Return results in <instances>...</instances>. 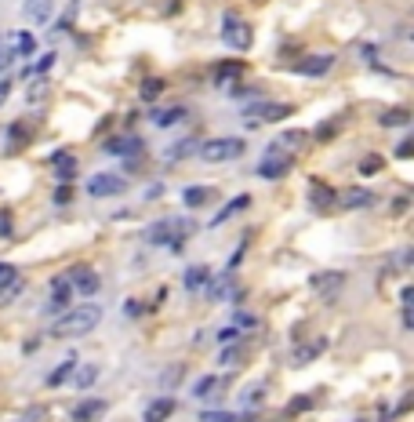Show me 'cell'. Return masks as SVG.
Instances as JSON below:
<instances>
[{
    "instance_id": "1",
    "label": "cell",
    "mask_w": 414,
    "mask_h": 422,
    "mask_svg": "<svg viewBox=\"0 0 414 422\" xmlns=\"http://www.w3.org/2000/svg\"><path fill=\"white\" fill-rule=\"evenodd\" d=\"M98 321H102V309H98L95 302L73 306V309H65V313H62V321L55 324V335H58V339H80V335L95 331Z\"/></svg>"
},
{
    "instance_id": "2",
    "label": "cell",
    "mask_w": 414,
    "mask_h": 422,
    "mask_svg": "<svg viewBox=\"0 0 414 422\" xmlns=\"http://www.w3.org/2000/svg\"><path fill=\"white\" fill-rule=\"evenodd\" d=\"M193 229L196 222L193 219H160V222H153L149 226V244H171V248H182L186 237H193Z\"/></svg>"
},
{
    "instance_id": "3",
    "label": "cell",
    "mask_w": 414,
    "mask_h": 422,
    "mask_svg": "<svg viewBox=\"0 0 414 422\" xmlns=\"http://www.w3.org/2000/svg\"><path fill=\"white\" fill-rule=\"evenodd\" d=\"M244 150H247L244 139H211V142L200 146V157L207 164H226V160H236Z\"/></svg>"
},
{
    "instance_id": "4",
    "label": "cell",
    "mask_w": 414,
    "mask_h": 422,
    "mask_svg": "<svg viewBox=\"0 0 414 422\" xmlns=\"http://www.w3.org/2000/svg\"><path fill=\"white\" fill-rule=\"evenodd\" d=\"M244 117H247V124L251 128H261V124H273V120H287L291 117V106L287 102H254V106H247L244 110Z\"/></svg>"
},
{
    "instance_id": "5",
    "label": "cell",
    "mask_w": 414,
    "mask_h": 422,
    "mask_svg": "<svg viewBox=\"0 0 414 422\" xmlns=\"http://www.w3.org/2000/svg\"><path fill=\"white\" fill-rule=\"evenodd\" d=\"M222 40H226L229 48L247 51V48H251V26H247L240 15H233V11H229V15L222 18Z\"/></svg>"
},
{
    "instance_id": "6",
    "label": "cell",
    "mask_w": 414,
    "mask_h": 422,
    "mask_svg": "<svg viewBox=\"0 0 414 422\" xmlns=\"http://www.w3.org/2000/svg\"><path fill=\"white\" fill-rule=\"evenodd\" d=\"M236 291H240V284L233 277V269H222L218 277H207V284H204V295L211 302H229V299H236Z\"/></svg>"
},
{
    "instance_id": "7",
    "label": "cell",
    "mask_w": 414,
    "mask_h": 422,
    "mask_svg": "<svg viewBox=\"0 0 414 422\" xmlns=\"http://www.w3.org/2000/svg\"><path fill=\"white\" fill-rule=\"evenodd\" d=\"M291 164H295V160H291V153H280V150H273L266 160L258 164V175H261V179H269V182H276V179H283V175L291 172Z\"/></svg>"
},
{
    "instance_id": "8",
    "label": "cell",
    "mask_w": 414,
    "mask_h": 422,
    "mask_svg": "<svg viewBox=\"0 0 414 422\" xmlns=\"http://www.w3.org/2000/svg\"><path fill=\"white\" fill-rule=\"evenodd\" d=\"M124 189H127L124 175H95L91 182H87V193L91 197H117V193H124Z\"/></svg>"
},
{
    "instance_id": "9",
    "label": "cell",
    "mask_w": 414,
    "mask_h": 422,
    "mask_svg": "<svg viewBox=\"0 0 414 422\" xmlns=\"http://www.w3.org/2000/svg\"><path fill=\"white\" fill-rule=\"evenodd\" d=\"M30 26H48L51 15H55V0H26V8H22Z\"/></svg>"
},
{
    "instance_id": "10",
    "label": "cell",
    "mask_w": 414,
    "mask_h": 422,
    "mask_svg": "<svg viewBox=\"0 0 414 422\" xmlns=\"http://www.w3.org/2000/svg\"><path fill=\"white\" fill-rule=\"evenodd\" d=\"M331 66H335L331 55H309V58H302L295 66V73H302V77H327Z\"/></svg>"
},
{
    "instance_id": "11",
    "label": "cell",
    "mask_w": 414,
    "mask_h": 422,
    "mask_svg": "<svg viewBox=\"0 0 414 422\" xmlns=\"http://www.w3.org/2000/svg\"><path fill=\"white\" fill-rule=\"evenodd\" d=\"M338 204H342L345 211L370 207V204H375V193H370V189H363V186H353V189H345V193L338 197Z\"/></svg>"
},
{
    "instance_id": "12",
    "label": "cell",
    "mask_w": 414,
    "mask_h": 422,
    "mask_svg": "<svg viewBox=\"0 0 414 422\" xmlns=\"http://www.w3.org/2000/svg\"><path fill=\"white\" fill-rule=\"evenodd\" d=\"M342 284H345V277H342V273H327V277L320 273V277H313V288H316V291L323 295L327 302H335V299H338Z\"/></svg>"
},
{
    "instance_id": "13",
    "label": "cell",
    "mask_w": 414,
    "mask_h": 422,
    "mask_svg": "<svg viewBox=\"0 0 414 422\" xmlns=\"http://www.w3.org/2000/svg\"><path fill=\"white\" fill-rule=\"evenodd\" d=\"M70 284L80 288L84 295H95V291H98V277H95L87 266H73V269H70Z\"/></svg>"
},
{
    "instance_id": "14",
    "label": "cell",
    "mask_w": 414,
    "mask_h": 422,
    "mask_svg": "<svg viewBox=\"0 0 414 422\" xmlns=\"http://www.w3.org/2000/svg\"><path fill=\"white\" fill-rule=\"evenodd\" d=\"M70 299H73V284L65 281V277H58V281H55V288H51L48 309H51V313H58V309H65V306H70Z\"/></svg>"
},
{
    "instance_id": "15",
    "label": "cell",
    "mask_w": 414,
    "mask_h": 422,
    "mask_svg": "<svg viewBox=\"0 0 414 422\" xmlns=\"http://www.w3.org/2000/svg\"><path fill=\"white\" fill-rule=\"evenodd\" d=\"M102 411H105V400L95 397V400H84V404H77V408H73V418H77V422H95V418H102Z\"/></svg>"
},
{
    "instance_id": "16",
    "label": "cell",
    "mask_w": 414,
    "mask_h": 422,
    "mask_svg": "<svg viewBox=\"0 0 414 422\" xmlns=\"http://www.w3.org/2000/svg\"><path fill=\"white\" fill-rule=\"evenodd\" d=\"M105 150L117 153V157H124V153L135 157V153H142V139H138V135H124V139H113V142L105 146Z\"/></svg>"
},
{
    "instance_id": "17",
    "label": "cell",
    "mask_w": 414,
    "mask_h": 422,
    "mask_svg": "<svg viewBox=\"0 0 414 422\" xmlns=\"http://www.w3.org/2000/svg\"><path fill=\"white\" fill-rule=\"evenodd\" d=\"M327 350V343L323 339H316V343H309V346H302V350H295V357H291V364L295 368H305V364H313L316 357Z\"/></svg>"
},
{
    "instance_id": "18",
    "label": "cell",
    "mask_w": 414,
    "mask_h": 422,
    "mask_svg": "<svg viewBox=\"0 0 414 422\" xmlns=\"http://www.w3.org/2000/svg\"><path fill=\"white\" fill-rule=\"evenodd\" d=\"M309 204H313V211H327L335 204V193L327 189L320 179H313V189H309Z\"/></svg>"
},
{
    "instance_id": "19",
    "label": "cell",
    "mask_w": 414,
    "mask_h": 422,
    "mask_svg": "<svg viewBox=\"0 0 414 422\" xmlns=\"http://www.w3.org/2000/svg\"><path fill=\"white\" fill-rule=\"evenodd\" d=\"M247 204H251V197H247V193L233 197V200H229V204H226V207H222V211H218V215L211 219V226H222V222H229V219H233V215H240V211H244Z\"/></svg>"
},
{
    "instance_id": "20",
    "label": "cell",
    "mask_w": 414,
    "mask_h": 422,
    "mask_svg": "<svg viewBox=\"0 0 414 422\" xmlns=\"http://www.w3.org/2000/svg\"><path fill=\"white\" fill-rule=\"evenodd\" d=\"M73 368H77V357L73 353H65V361L48 375V386H62V383H70V378H73Z\"/></svg>"
},
{
    "instance_id": "21",
    "label": "cell",
    "mask_w": 414,
    "mask_h": 422,
    "mask_svg": "<svg viewBox=\"0 0 414 422\" xmlns=\"http://www.w3.org/2000/svg\"><path fill=\"white\" fill-rule=\"evenodd\" d=\"M171 411H174V400L160 397V400H153V404L145 408V422H164V418H171Z\"/></svg>"
},
{
    "instance_id": "22",
    "label": "cell",
    "mask_w": 414,
    "mask_h": 422,
    "mask_svg": "<svg viewBox=\"0 0 414 422\" xmlns=\"http://www.w3.org/2000/svg\"><path fill=\"white\" fill-rule=\"evenodd\" d=\"M182 200H186V207H200V204H207V200H211V186H189L186 193H182Z\"/></svg>"
},
{
    "instance_id": "23",
    "label": "cell",
    "mask_w": 414,
    "mask_h": 422,
    "mask_svg": "<svg viewBox=\"0 0 414 422\" xmlns=\"http://www.w3.org/2000/svg\"><path fill=\"white\" fill-rule=\"evenodd\" d=\"M378 124H382V128H403V124H410V113L407 110H385L378 117Z\"/></svg>"
},
{
    "instance_id": "24",
    "label": "cell",
    "mask_w": 414,
    "mask_h": 422,
    "mask_svg": "<svg viewBox=\"0 0 414 422\" xmlns=\"http://www.w3.org/2000/svg\"><path fill=\"white\" fill-rule=\"evenodd\" d=\"M207 277H211L207 266H193V269L186 273V288H189V291H200V288L207 284Z\"/></svg>"
},
{
    "instance_id": "25",
    "label": "cell",
    "mask_w": 414,
    "mask_h": 422,
    "mask_svg": "<svg viewBox=\"0 0 414 422\" xmlns=\"http://www.w3.org/2000/svg\"><path fill=\"white\" fill-rule=\"evenodd\" d=\"M73 375H77L73 386H77V390H87V386L98 378V368H95V364H84V368H73Z\"/></svg>"
},
{
    "instance_id": "26",
    "label": "cell",
    "mask_w": 414,
    "mask_h": 422,
    "mask_svg": "<svg viewBox=\"0 0 414 422\" xmlns=\"http://www.w3.org/2000/svg\"><path fill=\"white\" fill-rule=\"evenodd\" d=\"M33 48H37V37L30 30L15 33V55H33Z\"/></svg>"
},
{
    "instance_id": "27",
    "label": "cell",
    "mask_w": 414,
    "mask_h": 422,
    "mask_svg": "<svg viewBox=\"0 0 414 422\" xmlns=\"http://www.w3.org/2000/svg\"><path fill=\"white\" fill-rule=\"evenodd\" d=\"M204 422H254V415H233V411H207Z\"/></svg>"
},
{
    "instance_id": "28",
    "label": "cell",
    "mask_w": 414,
    "mask_h": 422,
    "mask_svg": "<svg viewBox=\"0 0 414 422\" xmlns=\"http://www.w3.org/2000/svg\"><path fill=\"white\" fill-rule=\"evenodd\" d=\"M51 164L58 167V175H65V179H70V175L77 172V160H73L70 153H55V157H51Z\"/></svg>"
},
{
    "instance_id": "29",
    "label": "cell",
    "mask_w": 414,
    "mask_h": 422,
    "mask_svg": "<svg viewBox=\"0 0 414 422\" xmlns=\"http://www.w3.org/2000/svg\"><path fill=\"white\" fill-rule=\"evenodd\" d=\"M11 58H15V48H11V40L0 33V73H4L11 66Z\"/></svg>"
},
{
    "instance_id": "30",
    "label": "cell",
    "mask_w": 414,
    "mask_h": 422,
    "mask_svg": "<svg viewBox=\"0 0 414 422\" xmlns=\"http://www.w3.org/2000/svg\"><path fill=\"white\" fill-rule=\"evenodd\" d=\"M51 66H55V55L48 51V55H44V58L37 62V66H26V77H44V73H48Z\"/></svg>"
},
{
    "instance_id": "31",
    "label": "cell",
    "mask_w": 414,
    "mask_h": 422,
    "mask_svg": "<svg viewBox=\"0 0 414 422\" xmlns=\"http://www.w3.org/2000/svg\"><path fill=\"white\" fill-rule=\"evenodd\" d=\"M182 117H186V110H182V106H174V110H167V113H157V124H160V128H171V124L182 120Z\"/></svg>"
},
{
    "instance_id": "32",
    "label": "cell",
    "mask_w": 414,
    "mask_h": 422,
    "mask_svg": "<svg viewBox=\"0 0 414 422\" xmlns=\"http://www.w3.org/2000/svg\"><path fill=\"white\" fill-rule=\"evenodd\" d=\"M193 393H196V397H211V393H218V378H200Z\"/></svg>"
},
{
    "instance_id": "33",
    "label": "cell",
    "mask_w": 414,
    "mask_h": 422,
    "mask_svg": "<svg viewBox=\"0 0 414 422\" xmlns=\"http://www.w3.org/2000/svg\"><path fill=\"white\" fill-rule=\"evenodd\" d=\"M240 70H244V66H236V62H218V80H229V77H240Z\"/></svg>"
},
{
    "instance_id": "34",
    "label": "cell",
    "mask_w": 414,
    "mask_h": 422,
    "mask_svg": "<svg viewBox=\"0 0 414 422\" xmlns=\"http://www.w3.org/2000/svg\"><path fill=\"white\" fill-rule=\"evenodd\" d=\"M18 277V273H15V266L11 262H0V288H4V284H11Z\"/></svg>"
},
{
    "instance_id": "35",
    "label": "cell",
    "mask_w": 414,
    "mask_h": 422,
    "mask_svg": "<svg viewBox=\"0 0 414 422\" xmlns=\"http://www.w3.org/2000/svg\"><path fill=\"white\" fill-rule=\"evenodd\" d=\"M261 397H266V386H261V383H254V386H251V390L244 393V400H247V404H258Z\"/></svg>"
},
{
    "instance_id": "36",
    "label": "cell",
    "mask_w": 414,
    "mask_h": 422,
    "mask_svg": "<svg viewBox=\"0 0 414 422\" xmlns=\"http://www.w3.org/2000/svg\"><path fill=\"white\" fill-rule=\"evenodd\" d=\"M396 157H400V160H410V157H414V142H410V139H403V142L396 146Z\"/></svg>"
},
{
    "instance_id": "37",
    "label": "cell",
    "mask_w": 414,
    "mask_h": 422,
    "mask_svg": "<svg viewBox=\"0 0 414 422\" xmlns=\"http://www.w3.org/2000/svg\"><path fill=\"white\" fill-rule=\"evenodd\" d=\"M222 364H226V368H236V364H240V353H236V350H226V353H222Z\"/></svg>"
},
{
    "instance_id": "38",
    "label": "cell",
    "mask_w": 414,
    "mask_h": 422,
    "mask_svg": "<svg viewBox=\"0 0 414 422\" xmlns=\"http://www.w3.org/2000/svg\"><path fill=\"white\" fill-rule=\"evenodd\" d=\"M193 146H196L193 139H189V142H179V146H171V157H186V150H193Z\"/></svg>"
},
{
    "instance_id": "39",
    "label": "cell",
    "mask_w": 414,
    "mask_h": 422,
    "mask_svg": "<svg viewBox=\"0 0 414 422\" xmlns=\"http://www.w3.org/2000/svg\"><path fill=\"white\" fill-rule=\"evenodd\" d=\"M40 408H30V411H22V418H15V422H40Z\"/></svg>"
},
{
    "instance_id": "40",
    "label": "cell",
    "mask_w": 414,
    "mask_h": 422,
    "mask_svg": "<svg viewBox=\"0 0 414 422\" xmlns=\"http://www.w3.org/2000/svg\"><path fill=\"white\" fill-rule=\"evenodd\" d=\"M44 95H48V84H33V88H30V102H37Z\"/></svg>"
},
{
    "instance_id": "41",
    "label": "cell",
    "mask_w": 414,
    "mask_h": 422,
    "mask_svg": "<svg viewBox=\"0 0 414 422\" xmlns=\"http://www.w3.org/2000/svg\"><path fill=\"white\" fill-rule=\"evenodd\" d=\"M8 95H11V80H0V106L8 102Z\"/></svg>"
},
{
    "instance_id": "42",
    "label": "cell",
    "mask_w": 414,
    "mask_h": 422,
    "mask_svg": "<svg viewBox=\"0 0 414 422\" xmlns=\"http://www.w3.org/2000/svg\"><path fill=\"white\" fill-rule=\"evenodd\" d=\"M70 197H73V189H70V186H62L58 193H55V200H58V204H65V200H70Z\"/></svg>"
},
{
    "instance_id": "43",
    "label": "cell",
    "mask_w": 414,
    "mask_h": 422,
    "mask_svg": "<svg viewBox=\"0 0 414 422\" xmlns=\"http://www.w3.org/2000/svg\"><path fill=\"white\" fill-rule=\"evenodd\" d=\"M378 164H382L378 157H367V160H363V172H378Z\"/></svg>"
},
{
    "instance_id": "44",
    "label": "cell",
    "mask_w": 414,
    "mask_h": 422,
    "mask_svg": "<svg viewBox=\"0 0 414 422\" xmlns=\"http://www.w3.org/2000/svg\"><path fill=\"white\" fill-rule=\"evenodd\" d=\"M0 234H11V219L8 215H0Z\"/></svg>"
}]
</instances>
